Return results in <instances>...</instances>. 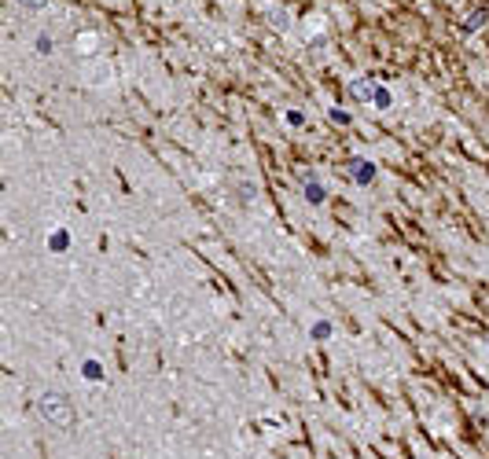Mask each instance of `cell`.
<instances>
[{"instance_id": "obj_1", "label": "cell", "mask_w": 489, "mask_h": 459, "mask_svg": "<svg viewBox=\"0 0 489 459\" xmlns=\"http://www.w3.org/2000/svg\"><path fill=\"white\" fill-rule=\"evenodd\" d=\"M41 415L48 419V423H56V426H70L74 423V408H70V401L63 397V393H45L41 397Z\"/></svg>"}, {"instance_id": "obj_2", "label": "cell", "mask_w": 489, "mask_h": 459, "mask_svg": "<svg viewBox=\"0 0 489 459\" xmlns=\"http://www.w3.org/2000/svg\"><path fill=\"white\" fill-rule=\"evenodd\" d=\"M350 96H353V99H376V85H368V81L357 78V81L350 85Z\"/></svg>"}, {"instance_id": "obj_3", "label": "cell", "mask_w": 489, "mask_h": 459, "mask_svg": "<svg viewBox=\"0 0 489 459\" xmlns=\"http://www.w3.org/2000/svg\"><path fill=\"white\" fill-rule=\"evenodd\" d=\"M324 195H328L324 184H309V187H305V199H309V202H324Z\"/></svg>"}, {"instance_id": "obj_4", "label": "cell", "mask_w": 489, "mask_h": 459, "mask_svg": "<svg viewBox=\"0 0 489 459\" xmlns=\"http://www.w3.org/2000/svg\"><path fill=\"white\" fill-rule=\"evenodd\" d=\"M482 22H486V11H474V15H471V22L463 26V33H474V30L482 26Z\"/></svg>"}, {"instance_id": "obj_5", "label": "cell", "mask_w": 489, "mask_h": 459, "mask_svg": "<svg viewBox=\"0 0 489 459\" xmlns=\"http://www.w3.org/2000/svg\"><path fill=\"white\" fill-rule=\"evenodd\" d=\"M51 48H56V41H51L48 33H41V37H37V52H41V56H48Z\"/></svg>"}, {"instance_id": "obj_6", "label": "cell", "mask_w": 489, "mask_h": 459, "mask_svg": "<svg viewBox=\"0 0 489 459\" xmlns=\"http://www.w3.org/2000/svg\"><path fill=\"white\" fill-rule=\"evenodd\" d=\"M376 103H379V107L390 103V92H386V88H376Z\"/></svg>"}, {"instance_id": "obj_7", "label": "cell", "mask_w": 489, "mask_h": 459, "mask_svg": "<svg viewBox=\"0 0 489 459\" xmlns=\"http://www.w3.org/2000/svg\"><path fill=\"white\" fill-rule=\"evenodd\" d=\"M22 4H26V8H41L45 0H22Z\"/></svg>"}]
</instances>
